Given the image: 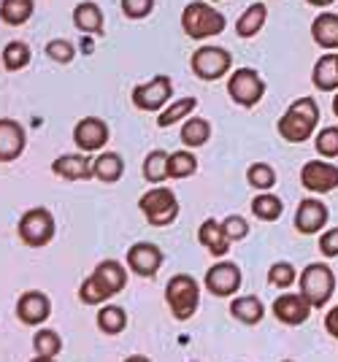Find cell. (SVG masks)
Here are the masks:
<instances>
[{"label":"cell","instance_id":"277c9868","mask_svg":"<svg viewBox=\"0 0 338 362\" xmlns=\"http://www.w3.org/2000/svg\"><path fill=\"white\" fill-rule=\"evenodd\" d=\"M165 303L168 308L173 311L176 319H190L195 311H198V303H200V287L198 281L187 273H176L165 284Z\"/></svg>","mask_w":338,"mask_h":362},{"label":"cell","instance_id":"cb8c5ba5","mask_svg":"<svg viewBox=\"0 0 338 362\" xmlns=\"http://www.w3.org/2000/svg\"><path fill=\"white\" fill-rule=\"evenodd\" d=\"M122 173H124V160L117 151H103L100 157L93 160V176L98 181L114 184V181L122 179Z\"/></svg>","mask_w":338,"mask_h":362},{"label":"cell","instance_id":"7a4b0ae2","mask_svg":"<svg viewBox=\"0 0 338 362\" xmlns=\"http://www.w3.org/2000/svg\"><path fill=\"white\" fill-rule=\"evenodd\" d=\"M298 287H301V295L306 298L311 308H325L336 292V273L325 262H311L298 276Z\"/></svg>","mask_w":338,"mask_h":362},{"label":"cell","instance_id":"f1b7e54d","mask_svg":"<svg viewBox=\"0 0 338 362\" xmlns=\"http://www.w3.org/2000/svg\"><path fill=\"white\" fill-rule=\"evenodd\" d=\"M209 136H211V124H209V119H203V117H192L182 127V141H185V146H190V149L203 146L209 141Z\"/></svg>","mask_w":338,"mask_h":362},{"label":"cell","instance_id":"7dc6e473","mask_svg":"<svg viewBox=\"0 0 338 362\" xmlns=\"http://www.w3.org/2000/svg\"><path fill=\"white\" fill-rule=\"evenodd\" d=\"M30 362H54V357H35V360Z\"/></svg>","mask_w":338,"mask_h":362},{"label":"cell","instance_id":"ba28073f","mask_svg":"<svg viewBox=\"0 0 338 362\" xmlns=\"http://www.w3.org/2000/svg\"><path fill=\"white\" fill-rule=\"evenodd\" d=\"M228 95L233 98V103L244 108L257 106L265 95V81L255 68H238L228 81Z\"/></svg>","mask_w":338,"mask_h":362},{"label":"cell","instance_id":"e575fe53","mask_svg":"<svg viewBox=\"0 0 338 362\" xmlns=\"http://www.w3.org/2000/svg\"><path fill=\"white\" fill-rule=\"evenodd\" d=\"M246 181H249L255 189L268 192V189L276 184V170L268 165V163H255V165H249V170H246Z\"/></svg>","mask_w":338,"mask_h":362},{"label":"cell","instance_id":"ab89813d","mask_svg":"<svg viewBox=\"0 0 338 362\" xmlns=\"http://www.w3.org/2000/svg\"><path fill=\"white\" fill-rule=\"evenodd\" d=\"M222 230H225V235H228V241H244L246 235H249V222H246L244 216H238V214H231V216H225L222 219Z\"/></svg>","mask_w":338,"mask_h":362},{"label":"cell","instance_id":"681fc988","mask_svg":"<svg viewBox=\"0 0 338 362\" xmlns=\"http://www.w3.org/2000/svg\"><path fill=\"white\" fill-rule=\"evenodd\" d=\"M284 362H295V360H284Z\"/></svg>","mask_w":338,"mask_h":362},{"label":"cell","instance_id":"74e56055","mask_svg":"<svg viewBox=\"0 0 338 362\" xmlns=\"http://www.w3.org/2000/svg\"><path fill=\"white\" fill-rule=\"evenodd\" d=\"M78 300L84 303V305H100V303L108 300V292L95 281L93 276H87L81 281V287H78Z\"/></svg>","mask_w":338,"mask_h":362},{"label":"cell","instance_id":"bcb514c9","mask_svg":"<svg viewBox=\"0 0 338 362\" xmlns=\"http://www.w3.org/2000/svg\"><path fill=\"white\" fill-rule=\"evenodd\" d=\"M124 362H152L149 357H144V354H133V357H127Z\"/></svg>","mask_w":338,"mask_h":362},{"label":"cell","instance_id":"1f68e13d","mask_svg":"<svg viewBox=\"0 0 338 362\" xmlns=\"http://www.w3.org/2000/svg\"><path fill=\"white\" fill-rule=\"evenodd\" d=\"M195 170H198V157H195L192 151L179 149L170 154V160H168L170 179H187V176H192Z\"/></svg>","mask_w":338,"mask_h":362},{"label":"cell","instance_id":"ac0fdd59","mask_svg":"<svg viewBox=\"0 0 338 362\" xmlns=\"http://www.w3.org/2000/svg\"><path fill=\"white\" fill-rule=\"evenodd\" d=\"M52 170L68 181L93 179V160L87 154H62L52 163Z\"/></svg>","mask_w":338,"mask_h":362},{"label":"cell","instance_id":"30bf717a","mask_svg":"<svg viewBox=\"0 0 338 362\" xmlns=\"http://www.w3.org/2000/svg\"><path fill=\"white\" fill-rule=\"evenodd\" d=\"M163 259H165L163 249L149 241L133 243L127 249V268L136 273V276H144V279L157 276V271L163 268Z\"/></svg>","mask_w":338,"mask_h":362},{"label":"cell","instance_id":"83f0119b","mask_svg":"<svg viewBox=\"0 0 338 362\" xmlns=\"http://www.w3.org/2000/svg\"><path fill=\"white\" fill-rule=\"evenodd\" d=\"M168 160H170V154H165L163 149H152L149 154H146V160H144V179L146 181H152V184H163L165 179H170V173H168Z\"/></svg>","mask_w":338,"mask_h":362},{"label":"cell","instance_id":"c3c4849f","mask_svg":"<svg viewBox=\"0 0 338 362\" xmlns=\"http://www.w3.org/2000/svg\"><path fill=\"white\" fill-rule=\"evenodd\" d=\"M333 114H336V117H338V95H336V98H333Z\"/></svg>","mask_w":338,"mask_h":362},{"label":"cell","instance_id":"7bdbcfd3","mask_svg":"<svg viewBox=\"0 0 338 362\" xmlns=\"http://www.w3.org/2000/svg\"><path fill=\"white\" fill-rule=\"evenodd\" d=\"M320 252L325 257H338V227H330L320 235Z\"/></svg>","mask_w":338,"mask_h":362},{"label":"cell","instance_id":"4fadbf2b","mask_svg":"<svg viewBox=\"0 0 338 362\" xmlns=\"http://www.w3.org/2000/svg\"><path fill=\"white\" fill-rule=\"evenodd\" d=\"M16 317H19L22 325H28V327L44 325V322L52 317V300H49L44 292L30 289V292H25V295L16 300Z\"/></svg>","mask_w":338,"mask_h":362},{"label":"cell","instance_id":"7402d4cb","mask_svg":"<svg viewBox=\"0 0 338 362\" xmlns=\"http://www.w3.org/2000/svg\"><path fill=\"white\" fill-rule=\"evenodd\" d=\"M314 87L320 92H333L338 90V54L327 52L322 54L317 65H314V76H311Z\"/></svg>","mask_w":338,"mask_h":362},{"label":"cell","instance_id":"603a6c76","mask_svg":"<svg viewBox=\"0 0 338 362\" xmlns=\"http://www.w3.org/2000/svg\"><path fill=\"white\" fill-rule=\"evenodd\" d=\"M231 317L244 322V325H260L265 317V305L255 295H241L231 303Z\"/></svg>","mask_w":338,"mask_h":362},{"label":"cell","instance_id":"f6af8a7d","mask_svg":"<svg viewBox=\"0 0 338 362\" xmlns=\"http://www.w3.org/2000/svg\"><path fill=\"white\" fill-rule=\"evenodd\" d=\"M306 3H311V6H317V8H327V6H333L336 0H306Z\"/></svg>","mask_w":338,"mask_h":362},{"label":"cell","instance_id":"5b68a950","mask_svg":"<svg viewBox=\"0 0 338 362\" xmlns=\"http://www.w3.org/2000/svg\"><path fill=\"white\" fill-rule=\"evenodd\" d=\"M139 209L144 211L146 222L152 227L173 225L176 216H179V203H176L173 189H168V187H154L146 195H141Z\"/></svg>","mask_w":338,"mask_h":362},{"label":"cell","instance_id":"b9f144b4","mask_svg":"<svg viewBox=\"0 0 338 362\" xmlns=\"http://www.w3.org/2000/svg\"><path fill=\"white\" fill-rule=\"evenodd\" d=\"M152 8L154 0H122V11L130 19H144V16L152 14Z\"/></svg>","mask_w":338,"mask_h":362},{"label":"cell","instance_id":"3957f363","mask_svg":"<svg viewBox=\"0 0 338 362\" xmlns=\"http://www.w3.org/2000/svg\"><path fill=\"white\" fill-rule=\"evenodd\" d=\"M228 19L219 14L216 8H211L209 3H187V8L182 11V30L195 38V41H203V38H211V35H219L225 30Z\"/></svg>","mask_w":338,"mask_h":362},{"label":"cell","instance_id":"6da1fadb","mask_svg":"<svg viewBox=\"0 0 338 362\" xmlns=\"http://www.w3.org/2000/svg\"><path fill=\"white\" fill-rule=\"evenodd\" d=\"M317 122H320V106L314 98H301L295 100L279 119L276 130L279 136L290 144H303L308 138L314 136L317 130Z\"/></svg>","mask_w":338,"mask_h":362},{"label":"cell","instance_id":"60d3db41","mask_svg":"<svg viewBox=\"0 0 338 362\" xmlns=\"http://www.w3.org/2000/svg\"><path fill=\"white\" fill-rule=\"evenodd\" d=\"M47 54H49V60L65 65V62H71L74 57H76V49H74V44H71V41L57 38V41H49V44H47Z\"/></svg>","mask_w":338,"mask_h":362},{"label":"cell","instance_id":"d6a6232c","mask_svg":"<svg viewBox=\"0 0 338 362\" xmlns=\"http://www.w3.org/2000/svg\"><path fill=\"white\" fill-rule=\"evenodd\" d=\"M195 106H198V100H195V98H182V100L170 103V106L157 117V124H160V127H170V124H176L179 119L190 117V114L195 111Z\"/></svg>","mask_w":338,"mask_h":362},{"label":"cell","instance_id":"484cf974","mask_svg":"<svg viewBox=\"0 0 338 362\" xmlns=\"http://www.w3.org/2000/svg\"><path fill=\"white\" fill-rule=\"evenodd\" d=\"M265 19H268V8H265L262 3H252L244 14L238 16V22H235V33H238L241 38H255V35L262 30Z\"/></svg>","mask_w":338,"mask_h":362},{"label":"cell","instance_id":"d590c367","mask_svg":"<svg viewBox=\"0 0 338 362\" xmlns=\"http://www.w3.org/2000/svg\"><path fill=\"white\" fill-rule=\"evenodd\" d=\"M33 349L38 357H57L62 351V338L54 330H41L33 335Z\"/></svg>","mask_w":338,"mask_h":362},{"label":"cell","instance_id":"ee69618b","mask_svg":"<svg viewBox=\"0 0 338 362\" xmlns=\"http://www.w3.org/2000/svg\"><path fill=\"white\" fill-rule=\"evenodd\" d=\"M325 330L330 332L333 338H338V305H333V308L325 314Z\"/></svg>","mask_w":338,"mask_h":362},{"label":"cell","instance_id":"8d00e7d4","mask_svg":"<svg viewBox=\"0 0 338 362\" xmlns=\"http://www.w3.org/2000/svg\"><path fill=\"white\" fill-rule=\"evenodd\" d=\"M314 146H317V154L325 160L338 157V127H322L314 138Z\"/></svg>","mask_w":338,"mask_h":362},{"label":"cell","instance_id":"e0dca14e","mask_svg":"<svg viewBox=\"0 0 338 362\" xmlns=\"http://www.w3.org/2000/svg\"><path fill=\"white\" fill-rule=\"evenodd\" d=\"M25 130L14 119H0V163H14L25 151Z\"/></svg>","mask_w":338,"mask_h":362},{"label":"cell","instance_id":"ffe728a7","mask_svg":"<svg viewBox=\"0 0 338 362\" xmlns=\"http://www.w3.org/2000/svg\"><path fill=\"white\" fill-rule=\"evenodd\" d=\"M198 241L200 246H206V252L214 257H225L228 255V249H231V241H228V235H225V230H222V222H216V219H206L198 230Z\"/></svg>","mask_w":338,"mask_h":362},{"label":"cell","instance_id":"7c38bea8","mask_svg":"<svg viewBox=\"0 0 338 362\" xmlns=\"http://www.w3.org/2000/svg\"><path fill=\"white\" fill-rule=\"evenodd\" d=\"M206 289L214 298H231L241 289V268L235 262H216L206 273Z\"/></svg>","mask_w":338,"mask_h":362},{"label":"cell","instance_id":"5bb4252c","mask_svg":"<svg viewBox=\"0 0 338 362\" xmlns=\"http://www.w3.org/2000/svg\"><path fill=\"white\" fill-rule=\"evenodd\" d=\"M274 317L281 322V325H290V327H298L303 325L308 317H311V305L306 303V298L298 292H284L274 300Z\"/></svg>","mask_w":338,"mask_h":362},{"label":"cell","instance_id":"f546056e","mask_svg":"<svg viewBox=\"0 0 338 362\" xmlns=\"http://www.w3.org/2000/svg\"><path fill=\"white\" fill-rule=\"evenodd\" d=\"M98 327L106 332V335H120L127 327V314L120 305H103L98 311Z\"/></svg>","mask_w":338,"mask_h":362},{"label":"cell","instance_id":"d6986e66","mask_svg":"<svg viewBox=\"0 0 338 362\" xmlns=\"http://www.w3.org/2000/svg\"><path fill=\"white\" fill-rule=\"evenodd\" d=\"M93 279L106 289L108 298H114V295L122 292V287L127 284V271L122 268V262H117V259H103V262L95 265Z\"/></svg>","mask_w":338,"mask_h":362},{"label":"cell","instance_id":"9c48e42d","mask_svg":"<svg viewBox=\"0 0 338 362\" xmlns=\"http://www.w3.org/2000/svg\"><path fill=\"white\" fill-rule=\"evenodd\" d=\"M170 95H173V81H170L168 76L160 74L154 76L152 81L139 84L133 90V106L139 108V111H160L170 100Z\"/></svg>","mask_w":338,"mask_h":362},{"label":"cell","instance_id":"8fae6325","mask_svg":"<svg viewBox=\"0 0 338 362\" xmlns=\"http://www.w3.org/2000/svg\"><path fill=\"white\" fill-rule=\"evenodd\" d=\"M301 184L308 192H317V195L333 192L338 187V168L325 160H308L306 165L301 168Z\"/></svg>","mask_w":338,"mask_h":362},{"label":"cell","instance_id":"4dcf8cb0","mask_svg":"<svg viewBox=\"0 0 338 362\" xmlns=\"http://www.w3.org/2000/svg\"><path fill=\"white\" fill-rule=\"evenodd\" d=\"M284 211V203L279 200L276 195H268V192H260V195L252 200V214L262 219V222H276Z\"/></svg>","mask_w":338,"mask_h":362},{"label":"cell","instance_id":"52a82bcc","mask_svg":"<svg viewBox=\"0 0 338 362\" xmlns=\"http://www.w3.org/2000/svg\"><path fill=\"white\" fill-rule=\"evenodd\" d=\"M192 74L203 78V81H216L231 71L233 65V54L222 46H200L192 52Z\"/></svg>","mask_w":338,"mask_h":362},{"label":"cell","instance_id":"d4e9b609","mask_svg":"<svg viewBox=\"0 0 338 362\" xmlns=\"http://www.w3.org/2000/svg\"><path fill=\"white\" fill-rule=\"evenodd\" d=\"M74 25L84 33H103V11L93 0H84L74 8Z\"/></svg>","mask_w":338,"mask_h":362},{"label":"cell","instance_id":"836d02e7","mask_svg":"<svg viewBox=\"0 0 338 362\" xmlns=\"http://www.w3.org/2000/svg\"><path fill=\"white\" fill-rule=\"evenodd\" d=\"M30 62V46L25 41H8L3 49V65L8 71H22Z\"/></svg>","mask_w":338,"mask_h":362},{"label":"cell","instance_id":"2e32d148","mask_svg":"<svg viewBox=\"0 0 338 362\" xmlns=\"http://www.w3.org/2000/svg\"><path fill=\"white\" fill-rule=\"evenodd\" d=\"M74 141L81 151H98L108 144V124L98 117H84L74 127Z\"/></svg>","mask_w":338,"mask_h":362},{"label":"cell","instance_id":"4316f807","mask_svg":"<svg viewBox=\"0 0 338 362\" xmlns=\"http://www.w3.org/2000/svg\"><path fill=\"white\" fill-rule=\"evenodd\" d=\"M33 11H35V3L33 0H3L0 3V19L6 25H11V28L25 25L33 16Z\"/></svg>","mask_w":338,"mask_h":362},{"label":"cell","instance_id":"44dd1931","mask_svg":"<svg viewBox=\"0 0 338 362\" xmlns=\"http://www.w3.org/2000/svg\"><path fill=\"white\" fill-rule=\"evenodd\" d=\"M311 38L322 49H338V14L322 11L311 22Z\"/></svg>","mask_w":338,"mask_h":362},{"label":"cell","instance_id":"f35d334b","mask_svg":"<svg viewBox=\"0 0 338 362\" xmlns=\"http://www.w3.org/2000/svg\"><path fill=\"white\" fill-rule=\"evenodd\" d=\"M295 279H298V273L290 262H274L271 271H268V281L279 289H290L295 284Z\"/></svg>","mask_w":338,"mask_h":362},{"label":"cell","instance_id":"9a60e30c","mask_svg":"<svg viewBox=\"0 0 338 362\" xmlns=\"http://www.w3.org/2000/svg\"><path fill=\"white\" fill-rule=\"evenodd\" d=\"M327 216L330 211L325 203H320L317 197H306V200H301L298 214H295V230L303 235H317L327 225Z\"/></svg>","mask_w":338,"mask_h":362},{"label":"cell","instance_id":"8992f818","mask_svg":"<svg viewBox=\"0 0 338 362\" xmlns=\"http://www.w3.org/2000/svg\"><path fill=\"white\" fill-rule=\"evenodd\" d=\"M54 216L49 209H30V211L22 214V219H19V225H16V233H19V238L22 243H28L33 249H41V246H47L52 238H54Z\"/></svg>","mask_w":338,"mask_h":362}]
</instances>
